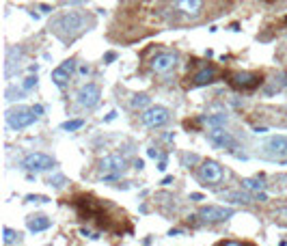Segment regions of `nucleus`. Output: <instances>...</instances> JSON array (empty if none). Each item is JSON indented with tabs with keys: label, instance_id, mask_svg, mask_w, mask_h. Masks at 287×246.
Instances as JSON below:
<instances>
[{
	"label": "nucleus",
	"instance_id": "obj_1",
	"mask_svg": "<svg viewBox=\"0 0 287 246\" xmlns=\"http://www.w3.org/2000/svg\"><path fill=\"white\" fill-rule=\"evenodd\" d=\"M72 205L84 220L97 223L106 231H119V225L125 223V214L106 199L102 201V199L91 197V194H76Z\"/></svg>",
	"mask_w": 287,
	"mask_h": 246
},
{
	"label": "nucleus",
	"instance_id": "obj_2",
	"mask_svg": "<svg viewBox=\"0 0 287 246\" xmlns=\"http://www.w3.org/2000/svg\"><path fill=\"white\" fill-rule=\"evenodd\" d=\"M95 16L87 11H67V13H60L50 22V33L63 43H74L78 37H82L87 31L95 26Z\"/></svg>",
	"mask_w": 287,
	"mask_h": 246
},
{
	"label": "nucleus",
	"instance_id": "obj_3",
	"mask_svg": "<svg viewBox=\"0 0 287 246\" xmlns=\"http://www.w3.org/2000/svg\"><path fill=\"white\" fill-rule=\"evenodd\" d=\"M169 11L173 24H194L208 16V0H175Z\"/></svg>",
	"mask_w": 287,
	"mask_h": 246
},
{
	"label": "nucleus",
	"instance_id": "obj_4",
	"mask_svg": "<svg viewBox=\"0 0 287 246\" xmlns=\"http://www.w3.org/2000/svg\"><path fill=\"white\" fill-rule=\"evenodd\" d=\"M257 155L264 160H287V136H270L257 147Z\"/></svg>",
	"mask_w": 287,
	"mask_h": 246
},
{
	"label": "nucleus",
	"instance_id": "obj_5",
	"mask_svg": "<svg viewBox=\"0 0 287 246\" xmlns=\"http://www.w3.org/2000/svg\"><path fill=\"white\" fill-rule=\"evenodd\" d=\"M37 113L28 106H13L4 113V121L11 130H24L37 121Z\"/></svg>",
	"mask_w": 287,
	"mask_h": 246
},
{
	"label": "nucleus",
	"instance_id": "obj_6",
	"mask_svg": "<svg viewBox=\"0 0 287 246\" xmlns=\"http://www.w3.org/2000/svg\"><path fill=\"white\" fill-rule=\"evenodd\" d=\"M99 97H102V89L95 82H87L76 93V106L82 110H93L99 104Z\"/></svg>",
	"mask_w": 287,
	"mask_h": 246
},
{
	"label": "nucleus",
	"instance_id": "obj_7",
	"mask_svg": "<svg viewBox=\"0 0 287 246\" xmlns=\"http://www.w3.org/2000/svg\"><path fill=\"white\" fill-rule=\"evenodd\" d=\"M19 164H22V169L30 170V173H43V170H50V169L57 167V160H54L52 155H48V153L33 151L28 155H24Z\"/></svg>",
	"mask_w": 287,
	"mask_h": 246
},
{
	"label": "nucleus",
	"instance_id": "obj_8",
	"mask_svg": "<svg viewBox=\"0 0 287 246\" xmlns=\"http://www.w3.org/2000/svg\"><path fill=\"white\" fill-rule=\"evenodd\" d=\"M140 121H143V125H147V128H162V125H166L171 121V110L166 106H149L143 110V114H140Z\"/></svg>",
	"mask_w": 287,
	"mask_h": 246
},
{
	"label": "nucleus",
	"instance_id": "obj_9",
	"mask_svg": "<svg viewBox=\"0 0 287 246\" xmlns=\"http://www.w3.org/2000/svg\"><path fill=\"white\" fill-rule=\"evenodd\" d=\"M196 175H199V179L205 186H218L225 177V170L218 162H214V160H205V162H201L199 173Z\"/></svg>",
	"mask_w": 287,
	"mask_h": 246
},
{
	"label": "nucleus",
	"instance_id": "obj_10",
	"mask_svg": "<svg viewBox=\"0 0 287 246\" xmlns=\"http://www.w3.org/2000/svg\"><path fill=\"white\" fill-rule=\"evenodd\" d=\"M235 214V209L231 208H223V205H205L199 209V218L208 225H216V223H225L231 216Z\"/></svg>",
	"mask_w": 287,
	"mask_h": 246
},
{
	"label": "nucleus",
	"instance_id": "obj_11",
	"mask_svg": "<svg viewBox=\"0 0 287 246\" xmlns=\"http://www.w3.org/2000/svg\"><path fill=\"white\" fill-rule=\"evenodd\" d=\"M261 78L259 74H253V72H238V74H229V84L238 91H255L257 87L261 84Z\"/></svg>",
	"mask_w": 287,
	"mask_h": 246
},
{
	"label": "nucleus",
	"instance_id": "obj_12",
	"mask_svg": "<svg viewBox=\"0 0 287 246\" xmlns=\"http://www.w3.org/2000/svg\"><path fill=\"white\" fill-rule=\"evenodd\" d=\"M208 140L211 145H214L216 149H227V151H233V149H238V140L231 132H227L225 128H211L208 132Z\"/></svg>",
	"mask_w": 287,
	"mask_h": 246
},
{
	"label": "nucleus",
	"instance_id": "obj_13",
	"mask_svg": "<svg viewBox=\"0 0 287 246\" xmlns=\"http://www.w3.org/2000/svg\"><path fill=\"white\" fill-rule=\"evenodd\" d=\"M175 65H177V54L175 52H160L153 57V61H151V69H153L155 74H160V76H164V74L173 72Z\"/></svg>",
	"mask_w": 287,
	"mask_h": 246
},
{
	"label": "nucleus",
	"instance_id": "obj_14",
	"mask_svg": "<svg viewBox=\"0 0 287 246\" xmlns=\"http://www.w3.org/2000/svg\"><path fill=\"white\" fill-rule=\"evenodd\" d=\"M74 72H76V61H74V58H67V61H63L52 72V82L57 84L58 89L67 87V82H69V78L74 76Z\"/></svg>",
	"mask_w": 287,
	"mask_h": 246
},
{
	"label": "nucleus",
	"instance_id": "obj_15",
	"mask_svg": "<svg viewBox=\"0 0 287 246\" xmlns=\"http://www.w3.org/2000/svg\"><path fill=\"white\" fill-rule=\"evenodd\" d=\"M24 63V50L19 46H13L7 50V58H4V76L11 78Z\"/></svg>",
	"mask_w": 287,
	"mask_h": 246
},
{
	"label": "nucleus",
	"instance_id": "obj_16",
	"mask_svg": "<svg viewBox=\"0 0 287 246\" xmlns=\"http://www.w3.org/2000/svg\"><path fill=\"white\" fill-rule=\"evenodd\" d=\"M99 170H102V173H123L125 170V158L119 153L106 155V158L99 160Z\"/></svg>",
	"mask_w": 287,
	"mask_h": 246
},
{
	"label": "nucleus",
	"instance_id": "obj_17",
	"mask_svg": "<svg viewBox=\"0 0 287 246\" xmlns=\"http://www.w3.org/2000/svg\"><path fill=\"white\" fill-rule=\"evenodd\" d=\"M26 227H28V231H33V233H41V231H48L52 227V220L43 214H35V216H28L26 218Z\"/></svg>",
	"mask_w": 287,
	"mask_h": 246
},
{
	"label": "nucleus",
	"instance_id": "obj_18",
	"mask_svg": "<svg viewBox=\"0 0 287 246\" xmlns=\"http://www.w3.org/2000/svg\"><path fill=\"white\" fill-rule=\"evenodd\" d=\"M216 80V69L214 67H203L192 76V87H205V84H211Z\"/></svg>",
	"mask_w": 287,
	"mask_h": 246
},
{
	"label": "nucleus",
	"instance_id": "obj_19",
	"mask_svg": "<svg viewBox=\"0 0 287 246\" xmlns=\"http://www.w3.org/2000/svg\"><path fill=\"white\" fill-rule=\"evenodd\" d=\"M242 188L246 190V192H264L266 190V184L261 182V179H253V177H246V179H242Z\"/></svg>",
	"mask_w": 287,
	"mask_h": 246
},
{
	"label": "nucleus",
	"instance_id": "obj_20",
	"mask_svg": "<svg viewBox=\"0 0 287 246\" xmlns=\"http://www.w3.org/2000/svg\"><path fill=\"white\" fill-rule=\"evenodd\" d=\"M227 121H229V114L227 113H214V114H208V117H205V123H208L210 128H225Z\"/></svg>",
	"mask_w": 287,
	"mask_h": 246
},
{
	"label": "nucleus",
	"instance_id": "obj_21",
	"mask_svg": "<svg viewBox=\"0 0 287 246\" xmlns=\"http://www.w3.org/2000/svg\"><path fill=\"white\" fill-rule=\"evenodd\" d=\"M151 106V97L149 95H145V93H138V95H134L132 97V108L134 110H145V108H149Z\"/></svg>",
	"mask_w": 287,
	"mask_h": 246
},
{
	"label": "nucleus",
	"instance_id": "obj_22",
	"mask_svg": "<svg viewBox=\"0 0 287 246\" xmlns=\"http://www.w3.org/2000/svg\"><path fill=\"white\" fill-rule=\"evenodd\" d=\"M19 235H22L19 231H13L11 227H2V242H4V244H15V242H19V240H22Z\"/></svg>",
	"mask_w": 287,
	"mask_h": 246
},
{
	"label": "nucleus",
	"instance_id": "obj_23",
	"mask_svg": "<svg viewBox=\"0 0 287 246\" xmlns=\"http://www.w3.org/2000/svg\"><path fill=\"white\" fill-rule=\"evenodd\" d=\"M225 197L233 199V203H253L255 201V197H250V194H242V192H227Z\"/></svg>",
	"mask_w": 287,
	"mask_h": 246
},
{
	"label": "nucleus",
	"instance_id": "obj_24",
	"mask_svg": "<svg viewBox=\"0 0 287 246\" xmlns=\"http://www.w3.org/2000/svg\"><path fill=\"white\" fill-rule=\"evenodd\" d=\"M84 125L82 119H72V121H65L60 125V130H65V132H76V130H80Z\"/></svg>",
	"mask_w": 287,
	"mask_h": 246
},
{
	"label": "nucleus",
	"instance_id": "obj_25",
	"mask_svg": "<svg viewBox=\"0 0 287 246\" xmlns=\"http://www.w3.org/2000/svg\"><path fill=\"white\" fill-rule=\"evenodd\" d=\"M35 87H37V76H28V78L22 82V89H24V91H30V89H35Z\"/></svg>",
	"mask_w": 287,
	"mask_h": 246
},
{
	"label": "nucleus",
	"instance_id": "obj_26",
	"mask_svg": "<svg viewBox=\"0 0 287 246\" xmlns=\"http://www.w3.org/2000/svg\"><path fill=\"white\" fill-rule=\"evenodd\" d=\"M89 0H60V4L65 7H80V4H87Z\"/></svg>",
	"mask_w": 287,
	"mask_h": 246
},
{
	"label": "nucleus",
	"instance_id": "obj_27",
	"mask_svg": "<svg viewBox=\"0 0 287 246\" xmlns=\"http://www.w3.org/2000/svg\"><path fill=\"white\" fill-rule=\"evenodd\" d=\"M26 201H30V203H45L48 197H41V194H28Z\"/></svg>",
	"mask_w": 287,
	"mask_h": 246
},
{
	"label": "nucleus",
	"instance_id": "obj_28",
	"mask_svg": "<svg viewBox=\"0 0 287 246\" xmlns=\"http://www.w3.org/2000/svg\"><path fill=\"white\" fill-rule=\"evenodd\" d=\"M80 233H82L84 238H89V240H97L99 238V233H95V231H91V229H80Z\"/></svg>",
	"mask_w": 287,
	"mask_h": 246
},
{
	"label": "nucleus",
	"instance_id": "obj_29",
	"mask_svg": "<svg viewBox=\"0 0 287 246\" xmlns=\"http://www.w3.org/2000/svg\"><path fill=\"white\" fill-rule=\"evenodd\" d=\"M181 162H184V164H194V162H199V158H196V155H190V153H186L184 158H181Z\"/></svg>",
	"mask_w": 287,
	"mask_h": 246
},
{
	"label": "nucleus",
	"instance_id": "obj_30",
	"mask_svg": "<svg viewBox=\"0 0 287 246\" xmlns=\"http://www.w3.org/2000/svg\"><path fill=\"white\" fill-rule=\"evenodd\" d=\"M60 182H65V179H63V177H60V175H58V177H54V179H52V177H50V182H48V184H50V186H57V188H60V186H63V184H60Z\"/></svg>",
	"mask_w": 287,
	"mask_h": 246
},
{
	"label": "nucleus",
	"instance_id": "obj_31",
	"mask_svg": "<svg viewBox=\"0 0 287 246\" xmlns=\"http://www.w3.org/2000/svg\"><path fill=\"white\" fill-rule=\"evenodd\" d=\"M115 58H117V54H115V52H106V57H104V63H113Z\"/></svg>",
	"mask_w": 287,
	"mask_h": 246
},
{
	"label": "nucleus",
	"instance_id": "obj_32",
	"mask_svg": "<svg viewBox=\"0 0 287 246\" xmlns=\"http://www.w3.org/2000/svg\"><path fill=\"white\" fill-rule=\"evenodd\" d=\"M147 155H149V158H153V160H158L160 158V151H158V149H149Z\"/></svg>",
	"mask_w": 287,
	"mask_h": 246
},
{
	"label": "nucleus",
	"instance_id": "obj_33",
	"mask_svg": "<svg viewBox=\"0 0 287 246\" xmlns=\"http://www.w3.org/2000/svg\"><path fill=\"white\" fill-rule=\"evenodd\" d=\"M190 201H203V194H199V192H192V194H190Z\"/></svg>",
	"mask_w": 287,
	"mask_h": 246
},
{
	"label": "nucleus",
	"instance_id": "obj_34",
	"mask_svg": "<svg viewBox=\"0 0 287 246\" xmlns=\"http://www.w3.org/2000/svg\"><path fill=\"white\" fill-rule=\"evenodd\" d=\"M134 167H136V169H138V170H140V169H143V167H145V162H143V160H136V162H134Z\"/></svg>",
	"mask_w": 287,
	"mask_h": 246
},
{
	"label": "nucleus",
	"instance_id": "obj_35",
	"mask_svg": "<svg viewBox=\"0 0 287 246\" xmlns=\"http://www.w3.org/2000/svg\"><path fill=\"white\" fill-rule=\"evenodd\" d=\"M80 74H82V76H87V74H89V67H87V65H82V67H80Z\"/></svg>",
	"mask_w": 287,
	"mask_h": 246
},
{
	"label": "nucleus",
	"instance_id": "obj_36",
	"mask_svg": "<svg viewBox=\"0 0 287 246\" xmlns=\"http://www.w3.org/2000/svg\"><path fill=\"white\" fill-rule=\"evenodd\" d=\"M39 9H41V11H43V13H50V11H52V9H50V7H48V4H41V7H39Z\"/></svg>",
	"mask_w": 287,
	"mask_h": 246
},
{
	"label": "nucleus",
	"instance_id": "obj_37",
	"mask_svg": "<svg viewBox=\"0 0 287 246\" xmlns=\"http://www.w3.org/2000/svg\"><path fill=\"white\" fill-rule=\"evenodd\" d=\"M179 233H181L179 229H171V231H169V235H171V238H173V235H179Z\"/></svg>",
	"mask_w": 287,
	"mask_h": 246
},
{
	"label": "nucleus",
	"instance_id": "obj_38",
	"mask_svg": "<svg viewBox=\"0 0 287 246\" xmlns=\"http://www.w3.org/2000/svg\"><path fill=\"white\" fill-rule=\"evenodd\" d=\"M115 117H117V113H115V110H113V113H110V114H108V117H106V121H113V119H115Z\"/></svg>",
	"mask_w": 287,
	"mask_h": 246
},
{
	"label": "nucleus",
	"instance_id": "obj_39",
	"mask_svg": "<svg viewBox=\"0 0 287 246\" xmlns=\"http://www.w3.org/2000/svg\"><path fill=\"white\" fill-rule=\"evenodd\" d=\"M171 182H173V177H171V175H169V177H164V179H162V184H164V186H169Z\"/></svg>",
	"mask_w": 287,
	"mask_h": 246
},
{
	"label": "nucleus",
	"instance_id": "obj_40",
	"mask_svg": "<svg viewBox=\"0 0 287 246\" xmlns=\"http://www.w3.org/2000/svg\"><path fill=\"white\" fill-rule=\"evenodd\" d=\"M255 132H257V134H266L268 130H266V128H255Z\"/></svg>",
	"mask_w": 287,
	"mask_h": 246
},
{
	"label": "nucleus",
	"instance_id": "obj_41",
	"mask_svg": "<svg viewBox=\"0 0 287 246\" xmlns=\"http://www.w3.org/2000/svg\"><path fill=\"white\" fill-rule=\"evenodd\" d=\"M266 2H274V0H266Z\"/></svg>",
	"mask_w": 287,
	"mask_h": 246
}]
</instances>
